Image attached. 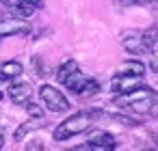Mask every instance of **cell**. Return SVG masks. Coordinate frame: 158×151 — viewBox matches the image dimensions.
I'll return each instance as SVG.
<instances>
[{"label":"cell","instance_id":"1","mask_svg":"<svg viewBox=\"0 0 158 151\" xmlns=\"http://www.w3.org/2000/svg\"><path fill=\"white\" fill-rule=\"evenodd\" d=\"M115 106L128 108L132 112H156L154 108H158V93L141 84L128 93H119L115 97Z\"/></svg>","mask_w":158,"mask_h":151},{"label":"cell","instance_id":"2","mask_svg":"<svg viewBox=\"0 0 158 151\" xmlns=\"http://www.w3.org/2000/svg\"><path fill=\"white\" fill-rule=\"evenodd\" d=\"M95 117H98V110H82V112H76V114L67 117L63 123L56 125V129H54V134H52L54 140L63 142V140H69V138H74V136L87 132V129L93 125V119H95Z\"/></svg>","mask_w":158,"mask_h":151},{"label":"cell","instance_id":"3","mask_svg":"<svg viewBox=\"0 0 158 151\" xmlns=\"http://www.w3.org/2000/svg\"><path fill=\"white\" fill-rule=\"evenodd\" d=\"M69 91H74L78 97H89V95H95L98 91H100V82L98 80H93V78H87V76H82L80 74V69L78 71H74L65 82H63Z\"/></svg>","mask_w":158,"mask_h":151},{"label":"cell","instance_id":"4","mask_svg":"<svg viewBox=\"0 0 158 151\" xmlns=\"http://www.w3.org/2000/svg\"><path fill=\"white\" fill-rule=\"evenodd\" d=\"M39 97L46 104V108L52 110V112H65V110H69L67 97L56 86H52V84H41L39 86Z\"/></svg>","mask_w":158,"mask_h":151},{"label":"cell","instance_id":"5","mask_svg":"<svg viewBox=\"0 0 158 151\" xmlns=\"http://www.w3.org/2000/svg\"><path fill=\"white\" fill-rule=\"evenodd\" d=\"M115 147H117V142H115V138H113L108 132H104V129H95V132H91V134H89V140H87V145H82V147H76V149L110 151V149H115Z\"/></svg>","mask_w":158,"mask_h":151},{"label":"cell","instance_id":"6","mask_svg":"<svg viewBox=\"0 0 158 151\" xmlns=\"http://www.w3.org/2000/svg\"><path fill=\"white\" fill-rule=\"evenodd\" d=\"M143 84V76H132V74H119L117 71V76L110 80V89L119 95V93H128V91H132V89H136V86H141Z\"/></svg>","mask_w":158,"mask_h":151},{"label":"cell","instance_id":"7","mask_svg":"<svg viewBox=\"0 0 158 151\" xmlns=\"http://www.w3.org/2000/svg\"><path fill=\"white\" fill-rule=\"evenodd\" d=\"M121 43L128 52L132 54H141V52H147V46L143 41V33L139 30H130V33H123L121 35Z\"/></svg>","mask_w":158,"mask_h":151},{"label":"cell","instance_id":"8","mask_svg":"<svg viewBox=\"0 0 158 151\" xmlns=\"http://www.w3.org/2000/svg\"><path fill=\"white\" fill-rule=\"evenodd\" d=\"M26 33H28V24H26L22 18L0 22V39H5V37H13V35H26Z\"/></svg>","mask_w":158,"mask_h":151},{"label":"cell","instance_id":"9","mask_svg":"<svg viewBox=\"0 0 158 151\" xmlns=\"http://www.w3.org/2000/svg\"><path fill=\"white\" fill-rule=\"evenodd\" d=\"M31 95H33V89H31L28 82H20V84H11V86H9V99H11L13 104H18V106L28 104Z\"/></svg>","mask_w":158,"mask_h":151},{"label":"cell","instance_id":"10","mask_svg":"<svg viewBox=\"0 0 158 151\" xmlns=\"http://www.w3.org/2000/svg\"><path fill=\"white\" fill-rule=\"evenodd\" d=\"M22 71H24V67H22L20 61H5V63H0V78H2V80L20 78Z\"/></svg>","mask_w":158,"mask_h":151},{"label":"cell","instance_id":"11","mask_svg":"<svg viewBox=\"0 0 158 151\" xmlns=\"http://www.w3.org/2000/svg\"><path fill=\"white\" fill-rule=\"evenodd\" d=\"M119 74H132V76H145V65L141 61H123L119 67Z\"/></svg>","mask_w":158,"mask_h":151},{"label":"cell","instance_id":"12","mask_svg":"<svg viewBox=\"0 0 158 151\" xmlns=\"http://www.w3.org/2000/svg\"><path fill=\"white\" fill-rule=\"evenodd\" d=\"M74 71H78V63H76L74 58H69V61H65V63L56 69V80H59V82H65Z\"/></svg>","mask_w":158,"mask_h":151},{"label":"cell","instance_id":"13","mask_svg":"<svg viewBox=\"0 0 158 151\" xmlns=\"http://www.w3.org/2000/svg\"><path fill=\"white\" fill-rule=\"evenodd\" d=\"M11 11H13L18 18L26 20V18H31V15L37 11V7H35V5H28V2H11Z\"/></svg>","mask_w":158,"mask_h":151},{"label":"cell","instance_id":"14","mask_svg":"<svg viewBox=\"0 0 158 151\" xmlns=\"http://www.w3.org/2000/svg\"><path fill=\"white\" fill-rule=\"evenodd\" d=\"M110 119H113V121H119V123H123V125H128V127L139 125L136 119H130V117H123V114H110Z\"/></svg>","mask_w":158,"mask_h":151},{"label":"cell","instance_id":"15","mask_svg":"<svg viewBox=\"0 0 158 151\" xmlns=\"http://www.w3.org/2000/svg\"><path fill=\"white\" fill-rule=\"evenodd\" d=\"M149 52H152V56H149V67H152V71L158 74V46H156L154 50H149Z\"/></svg>","mask_w":158,"mask_h":151},{"label":"cell","instance_id":"16","mask_svg":"<svg viewBox=\"0 0 158 151\" xmlns=\"http://www.w3.org/2000/svg\"><path fill=\"white\" fill-rule=\"evenodd\" d=\"M26 110H28V114H31V117H37V119H41V117H44V110H41L39 106H35V104H28V106H26Z\"/></svg>","mask_w":158,"mask_h":151},{"label":"cell","instance_id":"17","mask_svg":"<svg viewBox=\"0 0 158 151\" xmlns=\"http://www.w3.org/2000/svg\"><path fill=\"white\" fill-rule=\"evenodd\" d=\"M13 2H28V5H35L37 9H41V7H44L41 0H13Z\"/></svg>","mask_w":158,"mask_h":151},{"label":"cell","instance_id":"18","mask_svg":"<svg viewBox=\"0 0 158 151\" xmlns=\"http://www.w3.org/2000/svg\"><path fill=\"white\" fill-rule=\"evenodd\" d=\"M2 145H5V134H2V129H0V149H2Z\"/></svg>","mask_w":158,"mask_h":151},{"label":"cell","instance_id":"19","mask_svg":"<svg viewBox=\"0 0 158 151\" xmlns=\"http://www.w3.org/2000/svg\"><path fill=\"white\" fill-rule=\"evenodd\" d=\"M123 2H126V5H132V2H136V0H123Z\"/></svg>","mask_w":158,"mask_h":151},{"label":"cell","instance_id":"20","mask_svg":"<svg viewBox=\"0 0 158 151\" xmlns=\"http://www.w3.org/2000/svg\"><path fill=\"white\" fill-rule=\"evenodd\" d=\"M154 142H156V147H158V134H156V136H154Z\"/></svg>","mask_w":158,"mask_h":151},{"label":"cell","instance_id":"21","mask_svg":"<svg viewBox=\"0 0 158 151\" xmlns=\"http://www.w3.org/2000/svg\"><path fill=\"white\" fill-rule=\"evenodd\" d=\"M2 99H5V93H2V91H0V101H2Z\"/></svg>","mask_w":158,"mask_h":151}]
</instances>
